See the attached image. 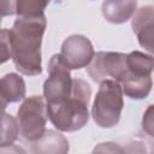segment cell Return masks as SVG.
Listing matches in <instances>:
<instances>
[{
	"label": "cell",
	"instance_id": "ac0fdd59",
	"mask_svg": "<svg viewBox=\"0 0 154 154\" xmlns=\"http://www.w3.org/2000/svg\"><path fill=\"white\" fill-rule=\"evenodd\" d=\"M142 126L143 130L149 135L153 136V105H149L148 108L144 111L143 119H142Z\"/></svg>",
	"mask_w": 154,
	"mask_h": 154
},
{
	"label": "cell",
	"instance_id": "8992f818",
	"mask_svg": "<svg viewBox=\"0 0 154 154\" xmlns=\"http://www.w3.org/2000/svg\"><path fill=\"white\" fill-rule=\"evenodd\" d=\"M87 71L96 83L106 79L118 82L126 72V54L120 52H97L87 66Z\"/></svg>",
	"mask_w": 154,
	"mask_h": 154
},
{
	"label": "cell",
	"instance_id": "9c48e42d",
	"mask_svg": "<svg viewBox=\"0 0 154 154\" xmlns=\"http://www.w3.org/2000/svg\"><path fill=\"white\" fill-rule=\"evenodd\" d=\"M25 82L16 72L6 73L0 78V114L5 112L8 103L19 102L25 99Z\"/></svg>",
	"mask_w": 154,
	"mask_h": 154
},
{
	"label": "cell",
	"instance_id": "3957f363",
	"mask_svg": "<svg viewBox=\"0 0 154 154\" xmlns=\"http://www.w3.org/2000/svg\"><path fill=\"white\" fill-rule=\"evenodd\" d=\"M123 90L118 82L106 79L100 83L91 106V117L100 128L109 129L116 126L124 107Z\"/></svg>",
	"mask_w": 154,
	"mask_h": 154
},
{
	"label": "cell",
	"instance_id": "d6986e66",
	"mask_svg": "<svg viewBox=\"0 0 154 154\" xmlns=\"http://www.w3.org/2000/svg\"><path fill=\"white\" fill-rule=\"evenodd\" d=\"M0 14L1 17L16 14V1H0Z\"/></svg>",
	"mask_w": 154,
	"mask_h": 154
},
{
	"label": "cell",
	"instance_id": "2e32d148",
	"mask_svg": "<svg viewBox=\"0 0 154 154\" xmlns=\"http://www.w3.org/2000/svg\"><path fill=\"white\" fill-rule=\"evenodd\" d=\"M11 36L10 29L0 28V65L11 59Z\"/></svg>",
	"mask_w": 154,
	"mask_h": 154
},
{
	"label": "cell",
	"instance_id": "e0dca14e",
	"mask_svg": "<svg viewBox=\"0 0 154 154\" xmlns=\"http://www.w3.org/2000/svg\"><path fill=\"white\" fill-rule=\"evenodd\" d=\"M91 154H125V150L116 142H101L93 148Z\"/></svg>",
	"mask_w": 154,
	"mask_h": 154
},
{
	"label": "cell",
	"instance_id": "277c9868",
	"mask_svg": "<svg viewBox=\"0 0 154 154\" xmlns=\"http://www.w3.org/2000/svg\"><path fill=\"white\" fill-rule=\"evenodd\" d=\"M16 119L19 135L31 143L37 141L46 131L47 124L46 101L43 96L32 95L24 99L17 111Z\"/></svg>",
	"mask_w": 154,
	"mask_h": 154
},
{
	"label": "cell",
	"instance_id": "44dd1931",
	"mask_svg": "<svg viewBox=\"0 0 154 154\" xmlns=\"http://www.w3.org/2000/svg\"><path fill=\"white\" fill-rule=\"evenodd\" d=\"M1 22H2V17H1V14H0V25H1Z\"/></svg>",
	"mask_w": 154,
	"mask_h": 154
},
{
	"label": "cell",
	"instance_id": "7c38bea8",
	"mask_svg": "<svg viewBox=\"0 0 154 154\" xmlns=\"http://www.w3.org/2000/svg\"><path fill=\"white\" fill-rule=\"evenodd\" d=\"M118 83L122 87L123 94H125V96L130 97V99H135V100H142L146 99L153 87V81L150 76H136L132 75L128 71L123 75V77L118 81Z\"/></svg>",
	"mask_w": 154,
	"mask_h": 154
},
{
	"label": "cell",
	"instance_id": "4fadbf2b",
	"mask_svg": "<svg viewBox=\"0 0 154 154\" xmlns=\"http://www.w3.org/2000/svg\"><path fill=\"white\" fill-rule=\"evenodd\" d=\"M154 67V59L152 54H146L140 51H132L126 54V69L130 73L136 76H150Z\"/></svg>",
	"mask_w": 154,
	"mask_h": 154
},
{
	"label": "cell",
	"instance_id": "9a60e30c",
	"mask_svg": "<svg viewBox=\"0 0 154 154\" xmlns=\"http://www.w3.org/2000/svg\"><path fill=\"white\" fill-rule=\"evenodd\" d=\"M47 1L41 0H18L16 1L17 17H37L45 14Z\"/></svg>",
	"mask_w": 154,
	"mask_h": 154
},
{
	"label": "cell",
	"instance_id": "52a82bcc",
	"mask_svg": "<svg viewBox=\"0 0 154 154\" xmlns=\"http://www.w3.org/2000/svg\"><path fill=\"white\" fill-rule=\"evenodd\" d=\"M94 54L95 52L90 40L87 36L79 34L66 37L59 53L63 63L70 71L87 67L90 64Z\"/></svg>",
	"mask_w": 154,
	"mask_h": 154
},
{
	"label": "cell",
	"instance_id": "ba28073f",
	"mask_svg": "<svg viewBox=\"0 0 154 154\" xmlns=\"http://www.w3.org/2000/svg\"><path fill=\"white\" fill-rule=\"evenodd\" d=\"M131 28L134 34L137 36V41L141 47L147 52H153V38H154V10L153 6H142L132 16Z\"/></svg>",
	"mask_w": 154,
	"mask_h": 154
},
{
	"label": "cell",
	"instance_id": "5bb4252c",
	"mask_svg": "<svg viewBox=\"0 0 154 154\" xmlns=\"http://www.w3.org/2000/svg\"><path fill=\"white\" fill-rule=\"evenodd\" d=\"M19 135L17 119L10 113L0 114V147L11 146Z\"/></svg>",
	"mask_w": 154,
	"mask_h": 154
},
{
	"label": "cell",
	"instance_id": "8fae6325",
	"mask_svg": "<svg viewBox=\"0 0 154 154\" xmlns=\"http://www.w3.org/2000/svg\"><path fill=\"white\" fill-rule=\"evenodd\" d=\"M137 10L135 0H106L101 5L103 18L112 24H123L130 20Z\"/></svg>",
	"mask_w": 154,
	"mask_h": 154
},
{
	"label": "cell",
	"instance_id": "30bf717a",
	"mask_svg": "<svg viewBox=\"0 0 154 154\" xmlns=\"http://www.w3.org/2000/svg\"><path fill=\"white\" fill-rule=\"evenodd\" d=\"M70 144L67 138L57 130L46 129L43 135L31 144L32 154H67Z\"/></svg>",
	"mask_w": 154,
	"mask_h": 154
},
{
	"label": "cell",
	"instance_id": "7a4b0ae2",
	"mask_svg": "<svg viewBox=\"0 0 154 154\" xmlns=\"http://www.w3.org/2000/svg\"><path fill=\"white\" fill-rule=\"evenodd\" d=\"M91 88L81 78H72V89L69 97L46 103L47 118L58 131L73 132L81 130L89 120V101Z\"/></svg>",
	"mask_w": 154,
	"mask_h": 154
},
{
	"label": "cell",
	"instance_id": "6da1fadb",
	"mask_svg": "<svg viewBox=\"0 0 154 154\" xmlns=\"http://www.w3.org/2000/svg\"><path fill=\"white\" fill-rule=\"evenodd\" d=\"M46 16L17 17L10 29L11 59L16 69L25 76H38L42 72L41 45L46 31Z\"/></svg>",
	"mask_w": 154,
	"mask_h": 154
},
{
	"label": "cell",
	"instance_id": "ffe728a7",
	"mask_svg": "<svg viewBox=\"0 0 154 154\" xmlns=\"http://www.w3.org/2000/svg\"><path fill=\"white\" fill-rule=\"evenodd\" d=\"M0 154H26V150L20 146L11 144L0 147Z\"/></svg>",
	"mask_w": 154,
	"mask_h": 154
},
{
	"label": "cell",
	"instance_id": "5b68a950",
	"mask_svg": "<svg viewBox=\"0 0 154 154\" xmlns=\"http://www.w3.org/2000/svg\"><path fill=\"white\" fill-rule=\"evenodd\" d=\"M47 70L48 78L43 83V99L46 103L69 97L72 89V77L59 53L52 55Z\"/></svg>",
	"mask_w": 154,
	"mask_h": 154
}]
</instances>
